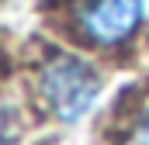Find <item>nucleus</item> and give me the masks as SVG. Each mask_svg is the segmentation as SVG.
Listing matches in <instances>:
<instances>
[{
    "mask_svg": "<svg viewBox=\"0 0 149 145\" xmlns=\"http://www.w3.org/2000/svg\"><path fill=\"white\" fill-rule=\"evenodd\" d=\"M97 90H101L97 69L76 55H59L42 69V93H45L52 114L63 121L83 117L90 104L97 100Z\"/></svg>",
    "mask_w": 149,
    "mask_h": 145,
    "instance_id": "nucleus-1",
    "label": "nucleus"
},
{
    "mask_svg": "<svg viewBox=\"0 0 149 145\" xmlns=\"http://www.w3.org/2000/svg\"><path fill=\"white\" fill-rule=\"evenodd\" d=\"M142 21V0H83L76 7L80 35L101 48L118 45Z\"/></svg>",
    "mask_w": 149,
    "mask_h": 145,
    "instance_id": "nucleus-2",
    "label": "nucleus"
},
{
    "mask_svg": "<svg viewBox=\"0 0 149 145\" xmlns=\"http://www.w3.org/2000/svg\"><path fill=\"white\" fill-rule=\"evenodd\" d=\"M132 145H149V114L142 117V124L135 128V138H132Z\"/></svg>",
    "mask_w": 149,
    "mask_h": 145,
    "instance_id": "nucleus-3",
    "label": "nucleus"
}]
</instances>
